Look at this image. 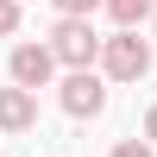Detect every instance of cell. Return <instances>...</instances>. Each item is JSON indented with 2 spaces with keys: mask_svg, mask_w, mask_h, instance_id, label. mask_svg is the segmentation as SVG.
Wrapping results in <instances>:
<instances>
[{
  "mask_svg": "<svg viewBox=\"0 0 157 157\" xmlns=\"http://www.w3.org/2000/svg\"><path fill=\"white\" fill-rule=\"evenodd\" d=\"M151 25H157V19H151Z\"/></svg>",
  "mask_w": 157,
  "mask_h": 157,
  "instance_id": "obj_11",
  "label": "cell"
},
{
  "mask_svg": "<svg viewBox=\"0 0 157 157\" xmlns=\"http://www.w3.org/2000/svg\"><path fill=\"white\" fill-rule=\"evenodd\" d=\"M145 138H151V145H157V101H151V107H145Z\"/></svg>",
  "mask_w": 157,
  "mask_h": 157,
  "instance_id": "obj_10",
  "label": "cell"
},
{
  "mask_svg": "<svg viewBox=\"0 0 157 157\" xmlns=\"http://www.w3.org/2000/svg\"><path fill=\"white\" fill-rule=\"evenodd\" d=\"M50 50H57V63L75 75V69H94V63H101L107 38H94V25H88V19H57V32H50Z\"/></svg>",
  "mask_w": 157,
  "mask_h": 157,
  "instance_id": "obj_1",
  "label": "cell"
},
{
  "mask_svg": "<svg viewBox=\"0 0 157 157\" xmlns=\"http://www.w3.org/2000/svg\"><path fill=\"white\" fill-rule=\"evenodd\" d=\"M50 6H57L63 19H88V13H94V6H107V0H50Z\"/></svg>",
  "mask_w": 157,
  "mask_h": 157,
  "instance_id": "obj_7",
  "label": "cell"
},
{
  "mask_svg": "<svg viewBox=\"0 0 157 157\" xmlns=\"http://www.w3.org/2000/svg\"><path fill=\"white\" fill-rule=\"evenodd\" d=\"M19 32V0H0V38Z\"/></svg>",
  "mask_w": 157,
  "mask_h": 157,
  "instance_id": "obj_9",
  "label": "cell"
},
{
  "mask_svg": "<svg viewBox=\"0 0 157 157\" xmlns=\"http://www.w3.org/2000/svg\"><path fill=\"white\" fill-rule=\"evenodd\" d=\"M107 19L120 25V32H132V25L157 19V0H107Z\"/></svg>",
  "mask_w": 157,
  "mask_h": 157,
  "instance_id": "obj_6",
  "label": "cell"
},
{
  "mask_svg": "<svg viewBox=\"0 0 157 157\" xmlns=\"http://www.w3.org/2000/svg\"><path fill=\"white\" fill-rule=\"evenodd\" d=\"M6 69H13V88H25V94H38V88H44L50 75L63 69V63H57V50H50V44H13Z\"/></svg>",
  "mask_w": 157,
  "mask_h": 157,
  "instance_id": "obj_4",
  "label": "cell"
},
{
  "mask_svg": "<svg viewBox=\"0 0 157 157\" xmlns=\"http://www.w3.org/2000/svg\"><path fill=\"white\" fill-rule=\"evenodd\" d=\"M57 101H63L69 120H94V113L107 107V82H101L94 69H75V75H63V82H57Z\"/></svg>",
  "mask_w": 157,
  "mask_h": 157,
  "instance_id": "obj_3",
  "label": "cell"
},
{
  "mask_svg": "<svg viewBox=\"0 0 157 157\" xmlns=\"http://www.w3.org/2000/svg\"><path fill=\"white\" fill-rule=\"evenodd\" d=\"M113 157H157V145H151V138H120Z\"/></svg>",
  "mask_w": 157,
  "mask_h": 157,
  "instance_id": "obj_8",
  "label": "cell"
},
{
  "mask_svg": "<svg viewBox=\"0 0 157 157\" xmlns=\"http://www.w3.org/2000/svg\"><path fill=\"white\" fill-rule=\"evenodd\" d=\"M101 75L107 82H145L151 75V44L138 32H113L107 50H101Z\"/></svg>",
  "mask_w": 157,
  "mask_h": 157,
  "instance_id": "obj_2",
  "label": "cell"
},
{
  "mask_svg": "<svg viewBox=\"0 0 157 157\" xmlns=\"http://www.w3.org/2000/svg\"><path fill=\"white\" fill-rule=\"evenodd\" d=\"M32 126H38V94L0 88V132H32Z\"/></svg>",
  "mask_w": 157,
  "mask_h": 157,
  "instance_id": "obj_5",
  "label": "cell"
}]
</instances>
